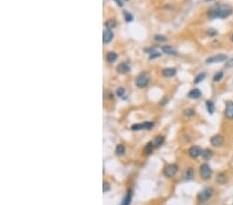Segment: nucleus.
<instances>
[{
    "mask_svg": "<svg viewBox=\"0 0 233 205\" xmlns=\"http://www.w3.org/2000/svg\"><path fill=\"white\" fill-rule=\"evenodd\" d=\"M233 13V10L231 6L228 5H216L212 7L208 12V17L211 19H216V18H220V19H225L231 16Z\"/></svg>",
    "mask_w": 233,
    "mask_h": 205,
    "instance_id": "obj_1",
    "label": "nucleus"
},
{
    "mask_svg": "<svg viewBox=\"0 0 233 205\" xmlns=\"http://www.w3.org/2000/svg\"><path fill=\"white\" fill-rule=\"evenodd\" d=\"M199 172H200V176L202 177L204 180H207L211 177V174H212V170L210 168V166L208 164L204 163L200 166L199 168Z\"/></svg>",
    "mask_w": 233,
    "mask_h": 205,
    "instance_id": "obj_2",
    "label": "nucleus"
},
{
    "mask_svg": "<svg viewBox=\"0 0 233 205\" xmlns=\"http://www.w3.org/2000/svg\"><path fill=\"white\" fill-rule=\"evenodd\" d=\"M149 83V76L146 73H142L136 79V85L139 88H144L148 85Z\"/></svg>",
    "mask_w": 233,
    "mask_h": 205,
    "instance_id": "obj_3",
    "label": "nucleus"
},
{
    "mask_svg": "<svg viewBox=\"0 0 233 205\" xmlns=\"http://www.w3.org/2000/svg\"><path fill=\"white\" fill-rule=\"evenodd\" d=\"M214 193V191L212 188H206V189H204V190H202L200 193H199L198 199L200 200L201 202H205L212 197Z\"/></svg>",
    "mask_w": 233,
    "mask_h": 205,
    "instance_id": "obj_4",
    "label": "nucleus"
},
{
    "mask_svg": "<svg viewBox=\"0 0 233 205\" xmlns=\"http://www.w3.org/2000/svg\"><path fill=\"white\" fill-rule=\"evenodd\" d=\"M227 60H228L227 55H225V54H217V55L208 57L205 62L207 64H212V63H219V62L227 61Z\"/></svg>",
    "mask_w": 233,
    "mask_h": 205,
    "instance_id": "obj_5",
    "label": "nucleus"
},
{
    "mask_svg": "<svg viewBox=\"0 0 233 205\" xmlns=\"http://www.w3.org/2000/svg\"><path fill=\"white\" fill-rule=\"evenodd\" d=\"M178 171V166L175 165V164H170V165L166 166V168L164 169V175L166 177H169V178H172L176 175Z\"/></svg>",
    "mask_w": 233,
    "mask_h": 205,
    "instance_id": "obj_6",
    "label": "nucleus"
},
{
    "mask_svg": "<svg viewBox=\"0 0 233 205\" xmlns=\"http://www.w3.org/2000/svg\"><path fill=\"white\" fill-rule=\"evenodd\" d=\"M224 142H225V139L222 135L218 134V135H214L210 138V144L211 146L214 147H221V146L224 145Z\"/></svg>",
    "mask_w": 233,
    "mask_h": 205,
    "instance_id": "obj_7",
    "label": "nucleus"
},
{
    "mask_svg": "<svg viewBox=\"0 0 233 205\" xmlns=\"http://www.w3.org/2000/svg\"><path fill=\"white\" fill-rule=\"evenodd\" d=\"M224 115H225V117L228 120H233V102H231V101L226 102Z\"/></svg>",
    "mask_w": 233,
    "mask_h": 205,
    "instance_id": "obj_8",
    "label": "nucleus"
},
{
    "mask_svg": "<svg viewBox=\"0 0 233 205\" xmlns=\"http://www.w3.org/2000/svg\"><path fill=\"white\" fill-rule=\"evenodd\" d=\"M202 151L203 150L201 149L199 146H192V147H190L189 149V154L191 157H193V159H197L198 157H200L201 154H202Z\"/></svg>",
    "mask_w": 233,
    "mask_h": 205,
    "instance_id": "obj_9",
    "label": "nucleus"
},
{
    "mask_svg": "<svg viewBox=\"0 0 233 205\" xmlns=\"http://www.w3.org/2000/svg\"><path fill=\"white\" fill-rule=\"evenodd\" d=\"M113 32L111 29H108L106 28L105 30H104V33H103V42L104 44H108V42H110L111 40H113Z\"/></svg>",
    "mask_w": 233,
    "mask_h": 205,
    "instance_id": "obj_10",
    "label": "nucleus"
},
{
    "mask_svg": "<svg viewBox=\"0 0 233 205\" xmlns=\"http://www.w3.org/2000/svg\"><path fill=\"white\" fill-rule=\"evenodd\" d=\"M162 75L166 78H171L176 75V69L174 67H166L162 71Z\"/></svg>",
    "mask_w": 233,
    "mask_h": 205,
    "instance_id": "obj_11",
    "label": "nucleus"
},
{
    "mask_svg": "<svg viewBox=\"0 0 233 205\" xmlns=\"http://www.w3.org/2000/svg\"><path fill=\"white\" fill-rule=\"evenodd\" d=\"M201 95H202V92H201L198 88L192 89L191 91L187 93V96H189L190 98H193V100H198V98H201Z\"/></svg>",
    "mask_w": 233,
    "mask_h": 205,
    "instance_id": "obj_12",
    "label": "nucleus"
},
{
    "mask_svg": "<svg viewBox=\"0 0 233 205\" xmlns=\"http://www.w3.org/2000/svg\"><path fill=\"white\" fill-rule=\"evenodd\" d=\"M162 51L163 53L167 54V55H177V51L175 50V49H173L171 46H169V45H166V46H163L162 47Z\"/></svg>",
    "mask_w": 233,
    "mask_h": 205,
    "instance_id": "obj_13",
    "label": "nucleus"
},
{
    "mask_svg": "<svg viewBox=\"0 0 233 205\" xmlns=\"http://www.w3.org/2000/svg\"><path fill=\"white\" fill-rule=\"evenodd\" d=\"M130 69H131L130 65L126 63V62H122V63H120L118 65V66H117V72H118V73H120V74L128 73V72H130Z\"/></svg>",
    "mask_w": 233,
    "mask_h": 205,
    "instance_id": "obj_14",
    "label": "nucleus"
},
{
    "mask_svg": "<svg viewBox=\"0 0 233 205\" xmlns=\"http://www.w3.org/2000/svg\"><path fill=\"white\" fill-rule=\"evenodd\" d=\"M194 178V170L192 168H187L184 173V179L187 181H190Z\"/></svg>",
    "mask_w": 233,
    "mask_h": 205,
    "instance_id": "obj_15",
    "label": "nucleus"
},
{
    "mask_svg": "<svg viewBox=\"0 0 233 205\" xmlns=\"http://www.w3.org/2000/svg\"><path fill=\"white\" fill-rule=\"evenodd\" d=\"M201 157H202V159L204 160V161H209V160H211V157H214V152H212V150H210V149H205L202 151Z\"/></svg>",
    "mask_w": 233,
    "mask_h": 205,
    "instance_id": "obj_16",
    "label": "nucleus"
},
{
    "mask_svg": "<svg viewBox=\"0 0 233 205\" xmlns=\"http://www.w3.org/2000/svg\"><path fill=\"white\" fill-rule=\"evenodd\" d=\"M131 201H132V191L128 190V193H126V195H125V197L123 198V200H122V202H121L120 205H130Z\"/></svg>",
    "mask_w": 233,
    "mask_h": 205,
    "instance_id": "obj_17",
    "label": "nucleus"
},
{
    "mask_svg": "<svg viewBox=\"0 0 233 205\" xmlns=\"http://www.w3.org/2000/svg\"><path fill=\"white\" fill-rule=\"evenodd\" d=\"M117 58H118V55L115 52H108L107 56H106V59H107L108 62H115Z\"/></svg>",
    "mask_w": 233,
    "mask_h": 205,
    "instance_id": "obj_18",
    "label": "nucleus"
},
{
    "mask_svg": "<svg viewBox=\"0 0 233 205\" xmlns=\"http://www.w3.org/2000/svg\"><path fill=\"white\" fill-rule=\"evenodd\" d=\"M155 143L153 142H148L147 144L145 145V147H144V152H145L146 154H151V152L153 151V148H155Z\"/></svg>",
    "mask_w": 233,
    "mask_h": 205,
    "instance_id": "obj_19",
    "label": "nucleus"
},
{
    "mask_svg": "<svg viewBox=\"0 0 233 205\" xmlns=\"http://www.w3.org/2000/svg\"><path fill=\"white\" fill-rule=\"evenodd\" d=\"M206 109L208 111V113L214 114V104L212 101H206Z\"/></svg>",
    "mask_w": 233,
    "mask_h": 205,
    "instance_id": "obj_20",
    "label": "nucleus"
},
{
    "mask_svg": "<svg viewBox=\"0 0 233 205\" xmlns=\"http://www.w3.org/2000/svg\"><path fill=\"white\" fill-rule=\"evenodd\" d=\"M195 110L194 109H185L184 111V115L185 116V117H187V118H192L193 116H195Z\"/></svg>",
    "mask_w": 233,
    "mask_h": 205,
    "instance_id": "obj_21",
    "label": "nucleus"
},
{
    "mask_svg": "<svg viewBox=\"0 0 233 205\" xmlns=\"http://www.w3.org/2000/svg\"><path fill=\"white\" fill-rule=\"evenodd\" d=\"M164 140H165V138L163 136H158L157 138L155 139V147H160L161 145H162L163 143H164Z\"/></svg>",
    "mask_w": 233,
    "mask_h": 205,
    "instance_id": "obj_22",
    "label": "nucleus"
},
{
    "mask_svg": "<svg viewBox=\"0 0 233 205\" xmlns=\"http://www.w3.org/2000/svg\"><path fill=\"white\" fill-rule=\"evenodd\" d=\"M205 77H206V74H205V73L199 74V75H197V77L195 78V80H194V83H195V84H199L201 81L204 80Z\"/></svg>",
    "mask_w": 233,
    "mask_h": 205,
    "instance_id": "obj_23",
    "label": "nucleus"
},
{
    "mask_svg": "<svg viewBox=\"0 0 233 205\" xmlns=\"http://www.w3.org/2000/svg\"><path fill=\"white\" fill-rule=\"evenodd\" d=\"M125 152V147L122 145V144H118L116 146V154L118 155H122Z\"/></svg>",
    "mask_w": 233,
    "mask_h": 205,
    "instance_id": "obj_24",
    "label": "nucleus"
},
{
    "mask_svg": "<svg viewBox=\"0 0 233 205\" xmlns=\"http://www.w3.org/2000/svg\"><path fill=\"white\" fill-rule=\"evenodd\" d=\"M105 26H106V28H108V29L114 28V27L116 26V21H115V20H113V19L108 20V21L105 23Z\"/></svg>",
    "mask_w": 233,
    "mask_h": 205,
    "instance_id": "obj_25",
    "label": "nucleus"
},
{
    "mask_svg": "<svg viewBox=\"0 0 233 205\" xmlns=\"http://www.w3.org/2000/svg\"><path fill=\"white\" fill-rule=\"evenodd\" d=\"M224 77V73L223 72H218L216 75L214 76V82H219V81L222 80V78Z\"/></svg>",
    "mask_w": 233,
    "mask_h": 205,
    "instance_id": "obj_26",
    "label": "nucleus"
},
{
    "mask_svg": "<svg viewBox=\"0 0 233 205\" xmlns=\"http://www.w3.org/2000/svg\"><path fill=\"white\" fill-rule=\"evenodd\" d=\"M155 40L158 42H166L167 39H166V37H164V35L157 34V35H155Z\"/></svg>",
    "mask_w": 233,
    "mask_h": 205,
    "instance_id": "obj_27",
    "label": "nucleus"
},
{
    "mask_svg": "<svg viewBox=\"0 0 233 205\" xmlns=\"http://www.w3.org/2000/svg\"><path fill=\"white\" fill-rule=\"evenodd\" d=\"M217 181L220 182V183H224L226 181V175L224 173H220V174L217 176Z\"/></svg>",
    "mask_w": 233,
    "mask_h": 205,
    "instance_id": "obj_28",
    "label": "nucleus"
},
{
    "mask_svg": "<svg viewBox=\"0 0 233 205\" xmlns=\"http://www.w3.org/2000/svg\"><path fill=\"white\" fill-rule=\"evenodd\" d=\"M123 16H124V19H125L126 22H132L133 21V16L131 15L128 12H126V10H124L123 12Z\"/></svg>",
    "mask_w": 233,
    "mask_h": 205,
    "instance_id": "obj_29",
    "label": "nucleus"
},
{
    "mask_svg": "<svg viewBox=\"0 0 233 205\" xmlns=\"http://www.w3.org/2000/svg\"><path fill=\"white\" fill-rule=\"evenodd\" d=\"M143 125L145 130H151L153 127V125H155V123L151 122V121H146V122H143Z\"/></svg>",
    "mask_w": 233,
    "mask_h": 205,
    "instance_id": "obj_30",
    "label": "nucleus"
},
{
    "mask_svg": "<svg viewBox=\"0 0 233 205\" xmlns=\"http://www.w3.org/2000/svg\"><path fill=\"white\" fill-rule=\"evenodd\" d=\"M143 128H144L143 123H138V124H133L132 125L133 130H143Z\"/></svg>",
    "mask_w": 233,
    "mask_h": 205,
    "instance_id": "obj_31",
    "label": "nucleus"
},
{
    "mask_svg": "<svg viewBox=\"0 0 233 205\" xmlns=\"http://www.w3.org/2000/svg\"><path fill=\"white\" fill-rule=\"evenodd\" d=\"M109 190H110V183H109V182H107V181H104L103 192H104V193H107Z\"/></svg>",
    "mask_w": 233,
    "mask_h": 205,
    "instance_id": "obj_32",
    "label": "nucleus"
},
{
    "mask_svg": "<svg viewBox=\"0 0 233 205\" xmlns=\"http://www.w3.org/2000/svg\"><path fill=\"white\" fill-rule=\"evenodd\" d=\"M160 56H161V53H159V52H157V51H153V52H151V54L149 55V59H153V58L160 57Z\"/></svg>",
    "mask_w": 233,
    "mask_h": 205,
    "instance_id": "obj_33",
    "label": "nucleus"
},
{
    "mask_svg": "<svg viewBox=\"0 0 233 205\" xmlns=\"http://www.w3.org/2000/svg\"><path fill=\"white\" fill-rule=\"evenodd\" d=\"M116 93L118 96H123V94H125V90H124V88H122V87H120V88H118L116 90Z\"/></svg>",
    "mask_w": 233,
    "mask_h": 205,
    "instance_id": "obj_34",
    "label": "nucleus"
},
{
    "mask_svg": "<svg viewBox=\"0 0 233 205\" xmlns=\"http://www.w3.org/2000/svg\"><path fill=\"white\" fill-rule=\"evenodd\" d=\"M225 67L226 69H230V67H233V58H231V59L227 60L225 63Z\"/></svg>",
    "mask_w": 233,
    "mask_h": 205,
    "instance_id": "obj_35",
    "label": "nucleus"
},
{
    "mask_svg": "<svg viewBox=\"0 0 233 205\" xmlns=\"http://www.w3.org/2000/svg\"><path fill=\"white\" fill-rule=\"evenodd\" d=\"M115 1L117 2V4H118L119 6H122V5H123V3L121 2V0H115Z\"/></svg>",
    "mask_w": 233,
    "mask_h": 205,
    "instance_id": "obj_36",
    "label": "nucleus"
},
{
    "mask_svg": "<svg viewBox=\"0 0 233 205\" xmlns=\"http://www.w3.org/2000/svg\"><path fill=\"white\" fill-rule=\"evenodd\" d=\"M230 40H231V42H233V33H232V35H231V37H230Z\"/></svg>",
    "mask_w": 233,
    "mask_h": 205,
    "instance_id": "obj_37",
    "label": "nucleus"
},
{
    "mask_svg": "<svg viewBox=\"0 0 233 205\" xmlns=\"http://www.w3.org/2000/svg\"><path fill=\"white\" fill-rule=\"evenodd\" d=\"M125 1H128V0H125Z\"/></svg>",
    "mask_w": 233,
    "mask_h": 205,
    "instance_id": "obj_38",
    "label": "nucleus"
}]
</instances>
